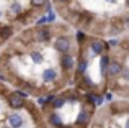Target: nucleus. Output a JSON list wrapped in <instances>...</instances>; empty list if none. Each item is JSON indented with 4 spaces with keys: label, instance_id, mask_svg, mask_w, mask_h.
<instances>
[{
    "label": "nucleus",
    "instance_id": "f257e3e1",
    "mask_svg": "<svg viewBox=\"0 0 129 128\" xmlns=\"http://www.w3.org/2000/svg\"><path fill=\"white\" fill-rule=\"evenodd\" d=\"M25 97L26 94L25 92H13L12 95L8 97V103L12 109H21L25 105Z\"/></svg>",
    "mask_w": 129,
    "mask_h": 128
},
{
    "label": "nucleus",
    "instance_id": "f03ea898",
    "mask_svg": "<svg viewBox=\"0 0 129 128\" xmlns=\"http://www.w3.org/2000/svg\"><path fill=\"white\" fill-rule=\"evenodd\" d=\"M54 48L59 53H67L69 48H70V41L67 38H57L56 41H54Z\"/></svg>",
    "mask_w": 129,
    "mask_h": 128
},
{
    "label": "nucleus",
    "instance_id": "7ed1b4c3",
    "mask_svg": "<svg viewBox=\"0 0 129 128\" xmlns=\"http://www.w3.org/2000/svg\"><path fill=\"white\" fill-rule=\"evenodd\" d=\"M8 125L12 128H20L23 125V118L18 115V113H12V115L8 117Z\"/></svg>",
    "mask_w": 129,
    "mask_h": 128
},
{
    "label": "nucleus",
    "instance_id": "20e7f679",
    "mask_svg": "<svg viewBox=\"0 0 129 128\" xmlns=\"http://www.w3.org/2000/svg\"><path fill=\"white\" fill-rule=\"evenodd\" d=\"M90 48H91V51H93L95 54H101V53H103V49H105V45H103V41H101V39H93V41H91V45H90Z\"/></svg>",
    "mask_w": 129,
    "mask_h": 128
},
{
    "label": "nucleus",
    "instance_id": "39448f33",
    "mask_svg": "<svg viewBox=\"0 0 129 128\" xmlns=\"http://www.w3.org/2000/svg\"><path fill=\"white\" fill-rule=\"evenodd\" d=\"M56 77H57V74H56V71H54V69H46L43 72L44 82H54V80H56Z\"/></svg>",
    "mask_w": 129,
    "mask_h": 128
},
{
    "label": "nucleus",
    "instance_id": "423d86ee",
    "mask_svg": "<svg viewBox=\"0 0 129 128\" xmlns=\"http://www.w3.org/2000/svg\"><path fill=\"white\" fill-rule=\"evenodd\" d=\"M106 72L110 74V76H118V74L121 72V64L119 62H110Z\"/></svg>",
    "mask_w": 129,
    "mask_h": 128
},
{
    "label": "nucleus",
    "instance_id": "0eeeda50",
    "mask_svg": "<svg viewBox=\"0 0 129 128\" xmlns=\"http://www.w3.org/2000/svg\"><path fill=\"white\" fill-rule=\"evenodd\" d=\"M88 122H90V113L88 112H80L79 117H77V123H79V125H87Z\"/></svg>",
    "mask_w": 129,
    "mask_h": 128
},
{
    "label": "nucleus",
    "instance_id": "6e6552de",
    "mask_svg": "<svg viewBox=\"0 0 129 128\" xmlns=\"http://www.w3.org/2000/svg\"><path fill=\"white\" fill-rule=\"evenodd\" d=\"M62 67L64 69H72L74 67V58L72 56H69V54L64 56L62 58Z\"/></svg>",
    "mask_w": 129,
    "mask_h": 128
},
{
    "label": "nucleus",
    "instance_id": "1a4fd4ad",
    "mask_svg": "<svg viewBox=\"0 0 129 128\" xmlns=\"http://www.w3.org/2000/svg\"><path fill=\"white\" fill-rule=\"evenodd\" d=\"M66 103V100L62 99V97H56V99L52 100V105H54V109H60V107Z\"/></svg>",
    "mask_w": 129,
    "mask_h": 128
},
{
    "label": "nucleus",
    "instance_id": "9d476101",
    "mask_svg": "<svg viewBox=\"0 0 129 128\" xmlns=\"http://www.w3.org/2000/svg\"><path fill=\"white\" fill-rule=\"evenodd\" d=\"M51 123H52L54 126H62V120L59 118V115H51Z\"/></svg>",
    "mask_w": 129,
    "mask_h": 128
},
{
    "label": "nucleus",
    "instance_id": "9b49d317",
    "mask_svg": "<svg viewBox=\"0 0 129 128\" xmlns=\"http://www.w3.org/2000/svg\"><path fill=\"white\" fill-rule=\"evenodd\" d=\"M100 66H101V71H103V72L108 69V66H110V59H108V56H103V58H101V64H100Z\"/></svg>",
    "mask_w": 129,
    "mask_h": 128
},
{
    "label": "nucleus",
    "instance_id": "f8f14e48",
    "mask_svg": "<svg viewBox=\"0 0 129 128\" xmlns=\"http://www.w3.org/2000/svg\"><path fill=\"white\" fill-rule=\"evenodd\" d=\"M31 59L35 61L36 64H39V62H43V56H41V53H31Z\"/></svg>",
    "mask_w": 129,
    "mask_h": 128
},
{
    "label": "nucleus",
    "instance_id": "ddd939ff",
    "mask_svg": "<svg viewBox=\"0 0 129 128\" xmlns=\"http://www.w3.org/2000/svg\"><path fill=\"white\" fill-rule=\"evenodd\" d=\"M38 39H41V41H46L47 39V31L46 30H39L38 31Z\"/></svg>",
    "mask_w": 129,
    "mask_h": 128
},
{
    "label": "nucleus",
    "instance_id": "4468645a",
    "mask_svg": "<svg viewBox=\"0 0 129 128\" xmlns=\"http://www.w3.org/2000/svg\"><path fill=\"white\" fill-rule=\"evenodd\" d=\"M49 100H52V95H46V97H41V99L38 100V103H39V105H44V103H47Z\"/></svg>",
    "mask_w": 129,
    "mask_h": 128
},
{
    "label": "nucleus",
    "instance_id": "2eb2a0df",
    "mask_svg": "<svg viewBox=\"0 0 129 128\" xmlns=\"http://www.w3.org/2000/svg\"><path fill=\"white\" fill-rule=\"evenodd\" d=\"M10 35H12V30L10 28H3L2 31H0V36H2V38H8Z\"/></svg>",
    "mask_w": 129,
    "mask_h": 128
},
{
    "label": "nucleus",
    "instance_id": "dca6fc26",
    "mask_svg": "<svg viewBox=\"0 0 129 128\" xmlns=\"http://www.w3.org/2000/svg\"><path fill=\"white\" fill-rule=\"evenodd\" d=\"M12 12L13 13H20L21 12V5H20V3H13L12 5Z\"/></svg>",
    "mask_w": 129,
    "mask_h": 128
},
{
    "label": "nucleus",
    "instance_id": "f3484780",
    "mask_svg": "<svg viewBox=\"0 0 129 128\" xmlns=\"http://www.w3.org/2000/svg\"><path fill=\"white\" fill-rule=\"evenodd\" d=\"M31 3L35 7H41V5H44L46 3V0H31Z\"/></svg>",
    "mask_w": 129,
    "mask_h": 128
},
{
    "label": "nucleus",
    "instance_id": "a211bd4d",
    "mask_svg": "<svg viewBox=\"0 0 129 128\" xmlns=\"http://www.w3.org/2000/svg\"><path fill=\"white\" fill-rule=\"evenodd\" d=\"M85 67H87V62L82 61V62L79 64V72H85Z\"/></svg>",
    "mask_w": 129,
    "mask_h": 128
},
{
    "label": "nucleus",
    "instance_id": "6ab92c4d",
    "mask_svg": "<svg viewBox=\"0 0 129 128\" xmlns=\"http://www.w3.org/2000/svg\"><path fill=\"white\" fill-rule=\"evenodd\" d=\"M54 18H56V13H54V12H49V15H47V22H52Z\"/></svg>",
    "mask_w": 129,
    "mask_h": 128
},
{
    "label": "nucleus",
    "instance_id": "aec40b11",
    "mask_svg": "<svg viewBox=\"0 0 129 128\" xmlns=\"http://www.w3.org/2000/svg\"><path fill=\"white\" fill-rule=\"evenodd\" d=\"M83 38H85V35H83V33H80V31L77 33V39H79V41H82Z\"/></svg>",
    "mask_w": 129,
    "mask_h": 128
},
{
    "label": "nucleus",
    "instance_id": "412c9836",
    "mask_svg": "<svg viewBox=\"0 0 129 128\" xmlns=\"http://www.w3.org/2000/svg\"><path fill=\"white\" fill-rule=\"evenodd\" d=\"M110 45H111V46H116V45H118V41H114V39H111V41H110Z\"/></svg>",
    "mask_w": 129,
    "mask_h": 128
},
{
    "label": "nucleus",
    "instance_id": "4be33fe9",
    "mask_svg": "<svg viewBox=\"0 0 129 128\" xmlns=\"http://www.w3.org/2000/svg\"><path fill=\"white\" fill-rule=\"evenodd\" d=\"M106 2H110V3H114V2H116V0H106Z\"/></svg>",
    "mask_w": 129,
    "mask_h": 128
},
{
    "label": "nucleus",
    "instance_id": "5701e85b",
    "mask_svg": "<svg viewBox=\"0 0 129 128\" xmlns=\"http://www.w3.org/2000/svg\"><path fill=\"white\" fill-rule=\"evenodd\" d=\"M126 128H129V120H127V122H126Z\"/></svg>",
    "mask_w": 129,
    "mask_h": 128
},
{
    "label": "nucleus",
    "instance_id": "b1692460",
    "mask_svg": "<svg viewBox=\"0 0 129 128\" xmlns=\"http://www.w3.org/2000/svg\"><path fill=\"white\" fill-rule=\"evenodd\" d=\"M126 25H127V28H129V18H127V22H126Z\"/></svg>",
    "mask_w": 129,
    "mask_h": 128
},
{
    "label": "nucleus",
    "instance_id": "393cba45",
    "mask_svg": "<svg viewBox=\"0 0 129 128\" xmlns=\"http://www.w3.org/2000/svg\"><path fill=\"white\" fill-rule=\"evenodd\" d=\"M59 2H67V0H59Z\"/></svg>",
    "mask_w": 129,
    "mask_h": 128
},
{
    "label": "nucleus",
    "instance_id": "a878e982",
    "mask_svg": "<svg viewBox=\"0 0 129 128\" xmlns=\"http://www.w3.org/2000/svg\"><path fill=\"white\" fill-rule=\"evenodd\" d=\"M0 16H2V10H0Z\"/></svg>",
    "mask_w": 129,
    "mask_h": 128
}]
</instances>
